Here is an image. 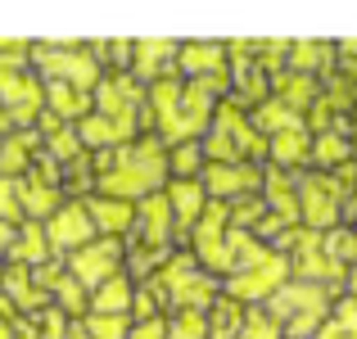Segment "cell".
<instances>
[{"mask_svg": "<svg viewBox=\"0 0 357 339\" xmlns=\"http://www.w3.org/2000/svg\"><path fill=\"white\" fill-rule=\"evenodd\" d=\"M9 244H14V226H9V222H0V253H5Z\"/></svg>", "mask_w": 357, "mask_h": 339, "instance_id": "cell-29", "label": "cell"}, {"mask_svg": "<svg viewBox=\"0 0 357 339\" xmlns=\"http://www.w3.org/2000/svg\"><path fill=\"white\" fill-rule=\"evenodd\" d=\"M244 339H276V326L253 312V317H244Z\"/></svg>", "mask_w": 357, "mask_h": 339, "instance_id": "cell-24", "label": "cell"}, {"mask_svg": "<svg viewBox=\"0 0 357 339\" xmlns=\"http://www.w3.org/2000/svg\"><path fill=\"white\" fill-rule=\"evenodd\" d=\"M0 289L9 294L14 308H23V312H32V317L45 308V289L32 285V267H23V262H14L9 271H0Z\"/></svg>", "mask_w": 357, "mask_h": 339, "instance_id": "cell-7", "label": "cell"}, {"mask_svg": "<svg viewBox=\"0 0 357 339\" xmlns=\"http://www.w3.org/2000/svg\"><path fill=\"white\" fill-rule=\"evenodd\" d=\"M172 213H176V231L185 235V226H199L204 218V186L199 181H176L172 186Z\"/></svg>", "mask_w": 357, "mask_h": 339, "instance_id": "cell-12", "label": "cell"}, {"mask_svg": "<svg viewBox=\"0 0 357 339\" xmlns=\"http://www.w3.org/2000/svg\"><path fill=\"white\" fill-rule=\"evenodd\" d=\"M36 158V131H9V136H0V176H18L27 172Z\"/></svg>", "mask_w": 357, "mask_h": 339, "instance_id": "cell-8", "label": "cell"}, {"mask_svg": "<svg viewBox=\"0 0 357 339\" xmlns=\"http://www.w3.org/2000/svg\"><path fill=\"white\" fill-rule=\"evenodd\" d=\"M276 154H280V158L303 154V136H294V131H280V136H276Z\"/></svg>", "mask_w": 357, "mask_h": 339, "instance_id": "cell-25", "label": "cell"}, {"mask_svg": "<svg viewBox=\"0 0 357 339\" xmlns=\"http://www.w3.org/2000/svg\"><path fill=\"white\" fill-rule=\"evenodd\" d=\"M0 271H5V267H0Z\"/></svg>", "mask_w": 357, "mask_h": 339, "instance_id": "cell-32", "label": "cell"}, {"mask_svg": "<svg viewBox=\"0 0 357 339\" xmlns=\"http://www.w3.org/2000/svg\"><path fill=\"white\" fill-rule=\"evenodd\" d=\"M172 41H140L136 50H131V59H136L140 73H149V77H158L163 73V63H172Z\"/></svg>", "mask_w": 357, "mask_h": 339, "instance_id": "cell-16", "label": "cell"}, {"mask_svg": "<svg viewBox=\"0 0 357 339\" xmlns=\"http://www.w3.org/2000/svg\"><path fill=\"white\" fill-rule=\"evenodd\" d=\"M253 149H262V136L244 122V113L222 109L218 113V136H213V154H222V163H236V158H249Z\"/></svg>", "mask_w": 357, "mask_h": 339, "instance_id": "cell-5", "label": "cell"}, {"mask_svg": "<svg viewBox=\"0 0 357 339\" xmlns=\"http://www.w3.org/2000/svg\"><path fill=\"white\" fill-rule=\"evenodd\" d=\"M131 339H167V326H158V322H145L140 331H131Z\"/></svg>", "mask_w": 357, "mask_h": 339, "instance_id": "cell-27", "label": "cell"}, {"mask_svg": "<svg viewBox=\"0 0 357 339\" xmlns=\"http://www.w3.org/2000/svg\"><path fill=\"white\" fill-rule=\"evenodd\" d=\"M0 339H14V322H0Z\"/></svg>", "mask_w": 357, "mask_h": 339, "instance_id": "cell-30", "label": "cell"}, {"mask_svg": "<svg viewBox=\"0 0 357 339\" xmlns=\"http://www.w3.org/2000/svg\"><path fill=\"white\" fill-rule=\"evenodd\" d=\"M118 262H122V249H118L114 235H109V240H91V244H82V249L73 253L68 276L77 280L82 289L86 285H105V280L118 276Z\"/></svg>", "mask_w": 357, "mask_h": 339, "instance_id": "cell-3", "label": "cell"}, {"mask_svg": "<svg viewBox=\"0 0 357 339\" xmlns=\"http://www.w3.org/2000/svg\"><path fill=\"white\" fill-rule=\"evenodd\" d=\"M167 172V158L158 154V145H140L131 154H114V167H105L100 186L109 195H136V190H149L158 186Z\"/></svg>", "mask_w": 357, "mask_h": 339, "instance_id": "cell-1", "label": "cell"}, {"mask_svg": "<svg viewBox=\"0 0 357 339\" xmlns=\"http://www.w3.org/2000/svg\"><path fill=\"white\" fill-rule=\"evenodd\" d=\"M167 339H204V322L195 312H181L172 322V331H167Z\"/></svg>", "mask_w": 357, "mask_h": 339, "instance_id": "cell-23", "label": "cell"}, {"mask_svg": "<svg viewBox=\"0 0 357 339\" xmlns=\"http://www.w3.org/2000/svg\"><path fill=\"white\" fill-rule=\"evenodd\" d=\"M50 285H54V294H59L63 312H82V303H86V299H82V285H77V280H73V276H54Z\"/></svg>", "mask_w": 357, "mask_h": 339, "instance_id": "cell-20", "label": "cell"}, {"mask_svg": "<svg viewBox=\"0 0 357 339\" xmlns=\"http://www.w3.org/2000/svg\"><path fill=\"white\" fill-rule=\"evenodd\" d=\"M14 312H18V308L9 303V294H5V289H0V322H14Z\"/></svg>", "mask_w": 357, "mask_h": 339, "instance_id": "cell-28", "label": "cell"}, {"mask_svg": "<svg viewBox=\"0 0 357 339\" xmlns=\"http://www.w3.org/2000/svg\"><path fill=\"white\" fill-rule=\"evenodd\" d=\"M172 167H176V172H195V167H199V154H195V145L176 149V154H172Z\"/></svg>", "mask_w": 357, "mask_h": 339, "instance_id": "cell-26", "label": "cell"}, {"mask_svg": "<svg viewBox=\"0 0 357 339\" xmlns=\"http://www.w3.org/2000/svg\"><path fill=\"white\" fill-rule=\"evenodd\" d=\"M45 100H50V109L59 113V118H82V109H86V91L63 86V82H50V86H45Z\"/></svg>", "mask_w": 357, "mask_h": 339, "instance_id": "cell-17", "label": "cell"}, {"mask_svg": "<svg viewBox=\"0 0 357 339\" xmlns=\"http://www.w3.org/2000/svg\"><path fill=\"white\" fill-rule=\"evenodd\" d=\"M176 59H181V68L190 73L195 82H204V77H222V68H227V54H222V45H185Z\"/></svg>", "mask_w": 357, "mask_h": 339, "instance_id": "cell-11", "label": "cell"}, {"mask_svg": "<svg viewBox=\"0 0 357 339\" xmlns=\"http://www.w3.org/2000/svg\"><path fill=\"white\" fill-rule=\"evenodd\" d=\"M9 258H18L23 267H41L50 258V244H45V231L41 222H23L14 231V244H9Z\"/></svg>", "mask_w": 357, "mask_h": 339, "instance_id": "cell-10", "label": "cell"}, {"mask_svg": "<svg viewBox=\"0 0 357 339\" xmlns=\"http://www.w3.org/2000/svg\"><path fill=\"white\" fill-rule=\"evenodd\" d=\"M0 222H9V226L23 222V209H18V190H14V181H5V176H0Z\"/></svg>", "mask_w": 357, "mask_h": 339, "instance_id": "cell-21", "label": "cell"}, {"mask_svg": "<svg viewBox=\"0 0 357 339\" xmlns=\"http://www.w3.org/2000/svg\"><path fill=\"white\" fill-rule=\"evenodd\" d=\"M50 154H54V158H73V154H82L77 131H50Z\"/></svg>", "mask_w": 357, "mask_h": 339, "instance_id": "cell-22", "label": "cell"}, {"mask_svg": "<svg viewBox=\"0 0 357 339\" xmlns=\"http://www.w3.org/2000/svg\"><path fill=\"white\" fill-rule=\"evenodd\" d=\"M68 339H82V335H68Z\"/></svg>", "mask_w": 357, "mask_h": 339, "instance_id": "cell-31", "label": "cell"}, {"mask_svg": "<svg viewBox=\"0 0 357 339\" xmlns=\"http://www.w3.org/2000/svg\"><path fill=\"white\" fill-rule=\"evenodd\" d=\"M36 68L45 73L50 82H63V86H77V91H91L100 77L96 59H91L86 50H77L73 41H59V45H41V50H32Z\"/></svg>", "mask_w": 357, "mask_h": 339, "instance_id": "cell-2", "label": "cell"}, {"mask_svg": "<svg viewBox=\"0 0 357 339\" xmlns=\"http://www.w3.org/2000/svg\"><path fill=\"white\" fill-rule=\"evenodd\" d=\"M127 303H131V280L127 276H114V280L100 285V294H96V312L100 317H122Z\"/></svg>", "mask_w": 357, "mask_h": 339, "instance_id": "cell-15", "label": "cell"}, {"mask_svg": "<svg viewBox=\"0 0 357 339\" xmlns=\"http://www.w3.org/2000/svg\"><path fill=\"white\" fill-rule=\"evenodd\" d=\"M253 186H258L253 167H231V163L208 167V190H218V195H240V190H253Z\"/></svg>", "mask_w": 357, "mask_h": 339, "instance_id": "cell-14", "label": "cell"}, {"mask_svg": "<svg viewBox=\"0 0 357 339\" xmlns=\"http://www.w3.org/2000/svg\"><path fill=\"white\" fill-rule=\"evenodd\" d=\"M86 213H91V222H96V231H127L131 226V204L127 199H96V204H86Z\"/></svg>", "mask_w": 357, "mask_h": 339, "instance_id": "cell-13", "label": "cell"}, {"mask_svg": "<svg viewBox=\"0 0 357 339\" xmlns=\"http://www.w3.org/2000/svg\"><path fill=\"white\" fill-rule=\"evenodd\" d=\"M140 222H145V244H154V249H158V244L167 240V204L163 199L145 204V218H140Z\"/></svg>", "mask_w": 357, "mask_h": 339, "instance_id": "cell-18", "label": "cell"}, {"mask_svg": "<svg viewBox=\"0 0 357 339\" xmlns=\"http://www.w3.org/2000/svg\"><path fill=\"white\" fill-rule=\"evenodd\" d=\"M82 339H127V317H96Z\"/></svg>", "mask_w": 357, "mask_h": 339, "instance_id": "cell-19", "label": "cell"}, {"mask_svg": "<svg viewBox=\"0 0 357 339\" xmlns=\"http://www.w3.org/2000/svg\"><path fill=\"white\" fill-rule=\"evenodd\" d=\"M91 235H96V222L86 204H59V213L45 222V244L59 253H77L82 244H91Z\"/></svg>", "mask_w": 357, "mask_h": 339, "instance_id": "cell-4", "label": "cell"}, {"mask_svg": "<svg viewBox=\"0 0 357 339\" xmlns=\"http://www.w3.org/2000/svg\"><path fill=\"white\" fill-rule=\"evenodd\" d=\"M280 271H285V262H280L276 253H262V267H253V271H244V276L231 280V294H240V299H258V294H267V289L280 280Z\"/></svg>", "mask_w": 357, "mask_h": 339, "instance_id": "cell-9", "label": "cell"}, {"mask_svg": "<svg viewBox=\"0 0 357 339\" xmlns=\"http://www.w3.org/2000/svg\"><path fill=\"white\" fill-rule=\"evenodd\" d=\"M14 190H18V209H23V218H54V213H59V186L41 181L32 167H27L23 186H14Z\"/></svg>", "mask_w": 357, "mask_h": 339, "instance_id": "cell-6", "label": "cell"}]
</instances>
